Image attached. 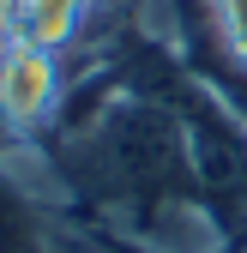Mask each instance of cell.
Listing matches in <instances>:
<instances>
[{"label": "cell", "mask_w": 247, "mask_h": 253, "mask_svg": "<svg viewBox=\"0 0 247 253\" xmlns=\"http://www.w3.org/2000/svg\"><path fill=\"white\" fill-rule=\"evenodd\" d=\"M67 60H60V48H42L30 37H6V48H0V126L24 145L37 126H48L60 115V103H67Z\"/></svg>", "instance_id": "6da1fadb"}, {"label": "cell", "mask_w": 247, "mask_h": 253, "mask_svg": "<svg viewBox=\"0 0 247 253\" xmlns=\"http://www.w3.org/2000/svg\"><path fill=\"white\" fill-rule=\"evenodd\" d=\"M67 229H60L54 205L18 175L12 151H0V253H60Z\"/></svg>", "instance_id": "7a4b0ae2"}, {"label": "cell", "mask_w": 247, "mask_h": 253, "mask_svg": "<svg viewBox=\"0 0 247 253\" xmlns=\"http://www.w3.org/2000/svg\"><path fill=\"white\" fill-rule=\"evenodd\" d=\"M211 24L235 60H247V0H211Z\"/></svg>", "instance_id": "3957f363"}]
</instances>
